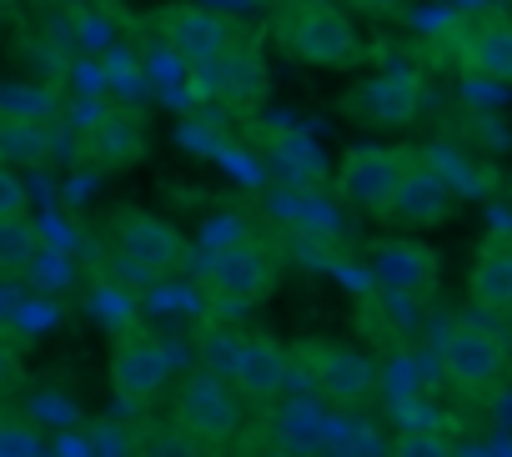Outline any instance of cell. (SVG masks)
Masks as SVG:
<instances>
[{
	"label": "cell",
	"instance_id": "cell-1",
	"mask_svg": "<svg viewBox=\"0 0 512 457\" xmlns=\"http://www.w3.org/2000/svg\"><path fill=\"white\" fill-rule=\"evenodd\" d=\"M272 41L282 46V56L317 71H342L362 61V36L352 16L327 0H282V11L272 16Z\"/></svg>",
	"mask_w": 512,
	"mask_h": 457
},
{
	"label": "cell",
	"instance_id": "cell-2",
	"mask_svg": "<svg viewBox=\"0 0 512 457\" xmlns=\"http://www.w3.org/2000/svg\"><path fill=\"white\" fill-rule=\"evenodd\" d=\"M412 166L402 146H352L337 166V196L362 216H392Z\"/></svg>",
	"mask_w": 512,
	"mask_h": 457
},
{
	"label": "cell",
	"instance_id": "cell-3",
	"mask_svg": "<svg viewBox=\"0 0 512 457\" xmlns=\"http://www.w3.org/2000/svg\"><path fill=\"white\" fill-rule=\"evenodd\" d=\"M277 282V262L256 242H226L196 257V287L226 307H251L262 302Z\"/></svg>",
	"mask_w": 512,
	"mask_h": 457
},
{
	"label": "cell",
	"instance_id": "cell-4",
	"mask_svg": "<svg viewBox=\"0 0 512 457\" xmlns=\"http://www.w3.org/2000/svg\"><path fill=\"white\" fill-rule=\"evenodd\" d=\"M176 422H181V437L191 442H206V447H221L231 442L236 422H241V402H236V382L221 377V372H191L181 397H176Z\"/></svg>",
	"mask_w": 512,
	"mask_h": 457
},
{
	"label": "cell",
	"instance_id": "cell-5",
	"mask_svg": "<svg viewBox=\"0 0 512 457\" xmlns=\"http://www.w3.org/2000/svg\"><path fill=\"white\" fill-rule=\"evenodd\" d=\"M161 36L171 46V56L186 66V71H206L216 66L221 56H231L241 41H236V26L206 6H171L161 16Z\"/></svg>",
	"mask_w": 512,
	"mask_h": 457
},
{
	"label": "cell",
	"instance_id": "cell-6",
	"mask_svg": "<svg viewBox=\"0 0 512 457\" xmlns=\"http://www.w3.org/2000/svg\"><path fill=\"white\" fill-rule=\"evenodd\" d=\"M502 362H507L502 342H497L492 332H482V327H452V332L442 337V377H447L457 392H472V397H477V392L497 387Z\"/></svg>",
	"mask_w": 512,
	"mask_h": 457
},
{
	"label": "cell",
	"instance_id": "cell-7",
	"mask_svg": "<svg viewBox=\"0 0 512 457\" xmlns=\"http://www.w3.org/2000/svg\"><path fill=\"white\" fill-rule=\"evenodd\" d=\"M111 237H116L121 257L136 262V267H146V272H171V267L186 262V237L176 232L171 221L151 216V211H126V216H116V221H111Z\"/></svg>",
	"mask_w": 512,
	"mask_h": 457
},
{
	"label": "cell",
	"instance_id": "cell-8",
	"mask_svg": "<svg viewBox=\"0 0 512 457\" xmlns=\"http://www.w3.org/2000/svg\"><path fill=\"white\" fill-rule=\"evenodd\" d=\"M422 106V81L417 71H382V76H367L352 96H347V116L367 121V126H407Z\"/></svg>",
	"mask_w": 512,
	"mask_h": 457
},
{
	"label": "cell",
	"instance_id": "cell-9",
	"mask_svg": "<svg viewBox=\"0 0 512 457\" xmlns=\"http://www.w3.org/2000/svg\"><path fill=\"white\" fill-rule=\"evenodd\" d=\"M312 382H317V392H322L332 407H357V402L372 397L377 367H372V357L357 352V347H322V352L312 357Z\"/></svg>",
	"mask_w": 512,
	"mask_h": 457
},
{
	"label": "cell",
	"instance_id": "cell-10",
	"mask_svg": "<svg viewBox=\"0 0 512 457\" xmlns=\"http://www.w3.org/2000/svg\"><path fill=\"white\" fill-rule=\"evenodd\" d=\"M86 156L101 166V171H126L146 156V121L141 111L131 106H116V111H101L86 131Z\"/></svg>",
	"mask_w": 512,
	"mask_h": 457
},
{
	"label": "cell",
	"instance_id": "cell-11",
	"mask_svg": "<svg viewBox=\"0 0 512 457\" xmlns=\"http://www.w3.org/2000/svg\"><path fill=\"white\" fill-rule=\"evenodd\" d=\"M372 272H377L382 287L417 292V297H427V292L437 287V257H432V247H422L417 237H387V242H377Z\"/></svg>",
	"mask_w": 512,
	"mask_h": 457
},
{
	"label": "cell",
	"instance_id": "cell-12",
	"mask_svg": "<svg viewBox=\"0 0 512 457\" xmlns=\"http://www.w3.org/2000/svg\"><path fill=\"white\" fill-rule=\"evenodd\" d=\"M161 382H166V357L151 347V342H116V352H111V387L126 397V402H136V407H146V402H156L161 397Z\"/></svg>",
	"mask_w": 512,
	"mask_h": 457
},
{
	"label": "cell",
	"instance_id": "cell-13",
	"mask_svg": "<svg viewBox=\"0 0 512 457\" xmlns=\"http://www.w3.org/2000/svg\"><path fill=\"white\" fill-rule=\"evenodd\" d=\"M467 297L482 312H507L512 307V237L482 242V252L467 272Z\"/></svg>",
	"mask_w": 512,
	"mask_h": 457
},
{
	"label": "cell",
	"instance_id": "cell-14",
	"mask_svg": "<svg viewBox=\"0 0 512 457\" xmlns=\"http://www.w3.org/2000/svg\"><path fill=\"white\" fill-rule=\"evenodd\" d=\"M462 66L472 76L512 86V21H477L462 31Z\"/></svg>",
	"mask_w": 512,
	"mask_h": 457
},
{
	"label": "cell",
	"instance_id": "cell-15",
	"mask_svg": "<svg viewBox=\"0 0 512 457\" xmlns=\"http://www.w3.org/2000/svg\"><path fill=\"white\" fill-rule=\"evenodd\" d=\"M231 382H236L241 397H256V402L277 397L282 382H287V357H282V347H272V342H246L241 357H236V367H231Z\"/></svg>",
	"mask_w": 512,
	"mask_h": 457
},
{
	"label": "cell",
	"instance_id": "cell-16",
	"mask_svg": "<svg viewBox=\"0 0 512 457\" xmlns=\"http://www.w3.org/2000/svg\"><path fill=\"white\" fill-rule=\"evenodd\" d=\"M191 76H196V91L221 96V101H231V106L262 96V66H256V56H241V46H236L231 56H221L216 66L191 71Z\"/></svg>",
	"mask_w": 512,
	"mask_h": 457
},
{
	"label": "cell",
	"instance_id": "cell-17",
	"mask_svg": "<svg viewBox=\"0 0 512 457\" xmlns=\"http://www.w3.org/2000/svg\"><path fill=\"white\" fill-rule=\"evenodd\" d=\"M447 211H452V186L442 181V171L412 166V176H407V186H402V201H397L392 221L422 226V221H442Z\"/></svg>",
	"mask_w": 512,
	"mask_h": 457
},
{
	"label": "cell",
	"instance_id": "cell-18",
	"mask_svg": "<svg viewBox=\"0 0 512 457\" xmlns=\"http://www.w3.org/2000/svg\"><path fill=\"white\" fill-rule=\"evenodd\" d=\"M0 156H6L11 171L46 166V161L56 156L51 126H36V121H0Z\"/></svg>",
	"mask_w": 512,
	"mask_h": 457
},
{
	"label": "cell",
	"instance_id": "cell-19",
	"mask_svg": "<svg viewBox=\"0 0 512 457\" xmlns=\"http://www.w3.org/2000/svg\"><path fill=\"white\" fill-rule=\"evenodd\" d=\"M61 116V91L41 86V81H11L6 96H0V121H36L51 126Z\"/></svg>",
	"mask_w": 512,
	"mask_h": 457
},
{
	"label": "cell",
	"instance_id": "cell-20",
	"mask_svg": "<svg viewBox=\"0 0 512 457\" xmlns=\"http://www.w3.org/2000/svg\"><path fill=\"white\" fill-rule=\"evenodd\" d=\"M392 457H452L447 437L432 432V427H407L397 442H392Z\"/></svg>",
	"mask_w": 512,
	"mask_h": 457
},
{
	"label": "cell",
	"instance_id": "cell-21",
	"mask_svg": "<svg viewBox=\"0 0 512 457\" xmlns=\"http://www.w3.org/2000/svg\"><path fill=\"white\" fill-rule=\"evenodd\" d=\"M26 277H31L36 287H66V262H61L56 252L36 247V252H31V262H26Z\"/></svg>",
	"mask_w": 512,
	"mask_h": 457
},
{
	"label": "cell",
	"instance_id": "cell-22",
	"mask_svg": "<svg viewBox=\"0 0 512 457\" xmlns=\"http://www.w3.org/2000/svg\"><path fill=\"white\" fill-rule=\"evenodd\" d=\"M352 11H362L367 21H397L407 11V0H347Z\"/></svg>",
	"mask_w": 512,
	"mask_h": 457
},
{
	"label": "cell",
	"instance_id": "cell-23",
	"mask_svg": "<svg viewBox=\"0 0 512 457\" xmlns=\"http://www.w3.org/2000/svg\"><path fill=\"white\" fill-rule=\"evenodd\" d=\"M36 6H61V0H36Z\"/></svg>",
	"mask_w": 512,
	"mask_h": 457
},
{
	"label": "cell",
	"instance_id": "cell-24",
	"mask_svg": "<svg viewBox=\"0 0 512 457\" xmlns=\"http://www.w3.org/2000/svg\"><path fill=\"white\" fill-rule=\"evenodd\" d=\"M507 201H512V181H507Z\"/></svg>",
	"mask_w": 512,
	"mask_h": 457
}]
</instances>
